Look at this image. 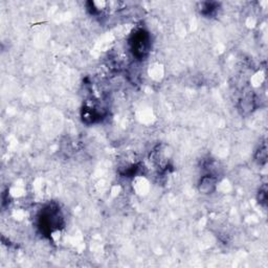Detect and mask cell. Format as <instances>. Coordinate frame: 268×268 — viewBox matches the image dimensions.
I'll use <instances>...</instances> for the list:
<instances>
[{
  "mask_svg": "<svg viewBox=\"0 0 268 268\" xmlns=\"http://www.w3.org/2000/svg\"><path fill=\"white\" fill-rule=\"evenodd\" d=\"M130 45L132 53L137 59H143V58H145L148 55L150 51L151 40L149 34L144 31L136 32L132 36Z\"/></svg>",
  "mask_w": 268,
  "mask_h": 268,
  "instance_id": "6da1fadb",
  "label": "cell"
},
{
  "mask_svg": "<svg viewBox=\"0 0 268 268\" xmlns=\"http://www.w3.org/2000/svg\"><path fill=\"white\" fill-rule=\"evenodd\" d=\"M217 183L218 180L215 175H213V174H206V175L201 177L199 183H198V190L204 195L212 194L216 190Z\"/></svg>",
  "mask_w": 268,
  "mask_h": 268,
  "instance_id": "7a4b0ae2",
  "label": "cell"
},
{
  "mask_svg": "<svg viewBox=\"0 0 268 268\" xmlns=\"http://www.w3.org/2000/svg\"><path fill=\"white\" fill-rule=\"evenodd\" d=\"M258 160L260 164H263V162L266 161L267 158V152H266V146L264 145L263 147H260L259 149V152H258Z\"/></svg>",
  "mask_w": 268,
  "mask_h": 268,
  "instance_id": "3957f363",
  "label": "cell"
}]
</instances>
